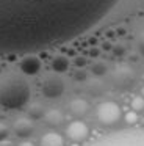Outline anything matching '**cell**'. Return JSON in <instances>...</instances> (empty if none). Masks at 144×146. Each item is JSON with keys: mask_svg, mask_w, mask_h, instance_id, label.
Segmentation results:
<instances>
[{"mask_svg": "<svg viewBox=\"0 0 144 146\" xmlns=\"http://www.w3.org/2000/svg\"><path fill=\"white\" fill-rule=\"evenodd\" d=\"M119 0H0V54H34L97 27Z\"/></svg>", "mask_w": 144, "mask_h": 146, "instance_id": "obj_1", "label": "cell"}, {"mask_svg": "<svg viewBox=\"0 0 144 146\" xmlns=\"http://www.w3.org/2000/svg\"><path fill=\"white\" fill-rule=\"evenodd\" d=\"M30 99V86L22 77L6 76L0 80V105L8 110L22 108Z\"/></svg>", "mask_w": 144, "mask_h": 146, "instance_id": "obj_2", "label": "cell"}, {"mask_svg": "<svg viewBox=\"0 0 144 146\" xmlns=\"http://www.w3.org/2000/svg\"><path fill=\"white\" fill-rule=\"evenodd\" d=\"M89 146H144V127L119 130L116 133L96 140Z\"/></svg>", "mask_w": 144, "mask_h": 146, "instance_id": "obj_3", "label": "cell"}, {"mask_svg": "<svg viewBox=\"0 0 144 146\" xmlns=\"http://www.w3.org/2000/svg\"><path fill=\"white\" fill-rule=\"evenodd\" d=\"M97 118L102 124L105 126H111L116 121H119L121 118V110L114 102H103L99 105V110H97Z\"/></svg>", "mask_w": 144, "mask_h": 146, "instance_id": "obj_4", "label": "cell"}, {"mask_svg": "<svg viewBox=\"0 0 144 146\" xmlns=\"http://www.w3.org/2000/svg\"><path fill=\"white\" fill-rule=\"evenodd\" d=\"M111 79H113V83H114L118 88H122V90L130 88L135 83V72L128 66L121 64V66L114 68V71H113V74H111Z\"/></svg>", "mask_w": 144, "mask_h": 146, "instance_id": "obj_5", "label": "cell"}, {"mask_svg": "<svg viewBox=\"0 0 144 146\" xmlns=\"http://www.w3.org/2000/svg\"><path fill=\"white\" fill-rule=\"evenodd\" d=\"M41 90H42V94L46 96V98L55 99V98H59V96L63 94V91H64V83H63V80L59 79V77L49 76V77L44 79Z\"/></svg>", "mask_w": 144, "mask_h": 146, "instance_id": "obj_6", "label": "cell"}, {"mask_svg": "<svg viewBox=\"0 0 144 146\" xmlns=\"http://www.w3.org/2000/svg\"><path fill=\"white\" fill-rule=\"evenodd\" d=\"M67 135L72 141H83L85 138L88 137V126L81 121H74L71 126L67 127Z\"/></svg>", "mask_w": 144, "mask_h": 146, "instance_id": "obj_7", "label": "cell"}, {"mask_svg": "<svg viewBox=\"0 0 144 146\" xmlns=\"http://www.w3.org/2000/svg\"><path fill=\"white\" fill-rule=\"evenodd\" d=\"M14 132L17 133V137H22V138L30 137L31 132H33V123L30 119H25V118L17 119L14 124Z\"/></svg>", "mask_w": 144, "mask_h": 146, "instance_id": "obj_8", "label": "cell"}, {"mask_svg": "<svg viewBox=\"0 0 144 146\" xmlns=\"http://www.w3.org/2000/svg\"><path fill=\"white\" fill-rule=\"evenodd\" d=\"M41 146H64V140L59 133L55 132H50L46 133L41 140Z\"/></svg>", "mask_w": 144, "mask_h": 146, "instance_id": "obj_9", "label": "cell"}, {"mask_svg": "<svg viewBox=\"0 0 144 146\" xmlns=\"http://www.w3.org/2000/svg\"><path fill=\"white\" fill-rule=\"evenodd\" d=\"M88 111V104L83 99H75L74 102H71V113L75 116H83Z\"/></svg>", "mask_w": 144, "mask_h": 146, "instance_id": "obj_10", "label": "cell"}, {"mask_svg": "<svg viewBox=\"0 0 144 146\" xmlns=\"http://www.w3.org/2000/svg\"><path fill=\"white\" fill-rule=\"evenodd\" d=\"M44 119L49 126H58L59 123L63 121V115L59 113L58 110H50L44 115Z\"/></svg>", "mask_w": 144, "mask_h": 146, "instance_id": "obj_11", "label": "cell"}, {"mask_svg": "<svg viewBox=\"0 0 144 146\" xmlns=\"http://www.w3.org/2000/svg\"><path fill=\"white\" fill-rule=\"evenodd\" d=\"M38 68H39V61L34 60V58H27V60L22 63V69H24L25 72H28V74L36 72Z\"/></svg>", "mask_w": 144, "mask_h": 146, "instance_id": "obj_12", "label": "cell"}, {"mask_svg": "<svg viewBox=\"0 0 144 146\" xmlns=\"http://www.w3.org/2000/svg\"><path fill=\"white\" fill-rule=\"evenodd\" d=\"M30 115L33 118L42 116V108H41V105H33V107H31V110H30Z\"/></svg>", "mask_w": 144, "mask_h": 146, "instance_id": "obj_13", "label": "cell"}, {"mask_svg": "<svg viewBox=\"0 0 144 146\" xmlns=\"http://www.w3.org/2000/svg\"><path fill=\"white\" fill-rule=\"evenodd\" d=\"M138 49H139L141 55H143V57H144V30H143V32H141L139 38H138Z\"/></svg>", "mask_w": 144, "mask_h": 146, "instance_id": "obj_14", "label": "cell"}, {"mask_svg": "<svg viewBox=\"0 0 144 146\" xmlns=\"http://www.w3.org/2000/svg\"><path fill=\"white\" fill-rule=\"evenodd\" d=\"M6 137H8V129H6L5 124H0V141L5 140Z\"/></svg>", "mask_w": 144, "mask_h": 146, "instance_id": "obj_15", "label": "cell"}, {"mask_svg": "<svg viewBox=\"0 0 144 146\" xmlns=\"http://www.w3.org/2000/svg\"><path fill=\"white\" fill-rule=\"evenodd\" d=\"M22 146H33V145H31V143H24Z\"/></svg>", "mask_w": 144, "mask_h": 146, "instance_id": "obj_16", "label": "cell"}]
</instances>
